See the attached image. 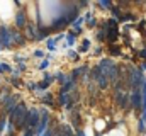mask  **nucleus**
Masks as SVG:
<instances>
[{"label": "nucleus", "instance_id": "nucleus-1", "mask_svg": "<svg viewBox=\"0 0 146 136\" xmlns=\"http://www.w3.org/2000/svg\"><path fill=\"white\" fill-rule=\"evenodd\" d=\"M14 15V3L12 2H0V17L3 21L12 19Z\"/></svg>", "mask_w": 146, "mask_h": 136}, {"label": "nucleus", "instance_id": "nucleus-2", "mask_svg": "<svg viewBox=\"0 0 146 136\" xmlns=\"http://www.w3.org/2000/svg\"><path fill=\"white\" fill-rule=\"evenodd\" d=\"M94 128H95L97 131H104V128H106V121H104V119H97V121L94 123Z\"/></svg>", "mask_w": 146, "mask_h": 136}, {"label": "nucleus", "instance_id": "nucleus-3", "mask_svg": "<svg viewBox=\"0 0 146 136\" xmlns=\"http://www.w3.org/2000/svg\"><path fill=\"white\" fill-rule=\"evenodd\" d=\"M107 136H124V135H122V131L119 129V131H112V133H110V135H107Z\"/></svg>", "mask_w": 146, "mask_h": 136}, {"label": "nucleus", "instance_id": "nucleus-4", "mask_svg": "<svg viewBox=\"0 0 146 136\" xmlns=\"http://www.w3.org/2000/svg\"><path fill=\"white\" fill-rule=\"evenodd\" d=\"M85 133H87V136H94V129H92V128L88 126V128L85 129Z\"/></svg>", "mask_w": 146, "mask_h": 136}]
</instances>
